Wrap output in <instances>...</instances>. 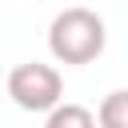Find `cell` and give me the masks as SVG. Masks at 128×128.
Listing matches in <instances>:
<instances>
[{"label": "cell", "mask_w": 128, "mask_h": 128, "mask_svg": "<svg viewBox=\"0 0 128 128\" xmlns=\"http://www.w3.org/2000/svg\"><path fill=\"white\" fill-rule=\"evenodd\" d=\"M108 44V28L92 8H64L48 24V52L56 64H92Z\"/></svg>", "instance_id": "cell-1"}, {"label": "cell", "mask_w": 128, "mask_h": 128, "mask_svg": "<svg viewBox=\"0 0 128 128\" xmlns=\"http://www.w3.org/2000/svg\"><path fill=\"white\" fill-rule=\"evenodd\" d=\"M4 92L24 112H48L52 104L64 100V76L44 60H24L4 76Z\"/></svg>", "instance_id": "cell-2"}, {"label": "cell", "mask_w": 128, "mask_h": 128, "mask_svg": "<svg viewBox=\"0 0 128 128\" xmlns=\"http://www.w3.org/2000/svg\"><path fill=\"white\" fill-rule=\"evenodd\" d=\"M44 128H96V112L72 100H60L44 112Z\"/></svg>", "instance_id": "cell-3"}, {"label": "cell", "mask_w": 128, "mask_h": 128, "mask_svg": "<svg viewBox=\"0 0 128 128\" xmlns=\"http://www.w3.org/2000/svg\"><path fill=\"white\" fill-rule=\"evenodd\" d=\"M96 128H128V88H116L96 108Z\"/></svg>", "instance_id": "cell-4"}]
</instances>
